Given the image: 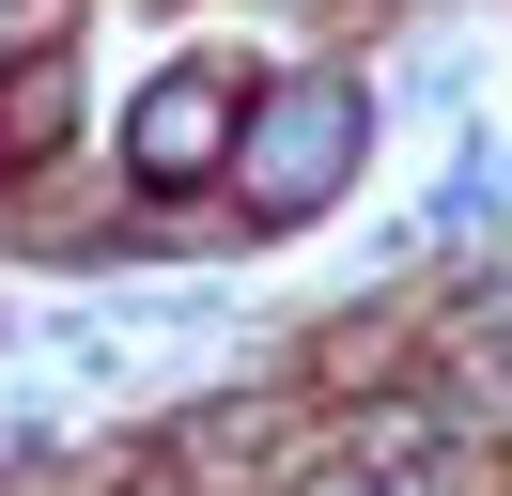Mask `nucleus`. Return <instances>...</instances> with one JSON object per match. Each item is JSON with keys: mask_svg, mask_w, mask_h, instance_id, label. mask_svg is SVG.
I'll use <instances>...</instances> for the list:
<instances>
[{"mask_svg": "<svg viewBox=\"0 0 512 496\" xmlns=\"http://www.w3.org/2000/svg\"><path fill=\"white\" fill-rule=\"evenodd\" d=\"M342 155H357V109L342 93H280V109H264V140H249V217H295V202H326V186H342Z\"/></svg>", "mask_w": 512, "mask_h": 496, "instance_id": "nucleus-1", "label": "nucleus"}, {"mask_svg": "<svg viewBox=\"0 0 512 496\" xmlns=\"http://www.w3.org/2000/svg\"><path fill=\"white\" fill-rule=\"evenodd\" d=\"M218 155H233V78H202V62L156 78V109H140V171L187 186V171H218Z\"/></svg>", "mask_w": 512, "mask_h": 496, "instance_id": "nucleus-2", "label": "nucleus"}]
</instances>
